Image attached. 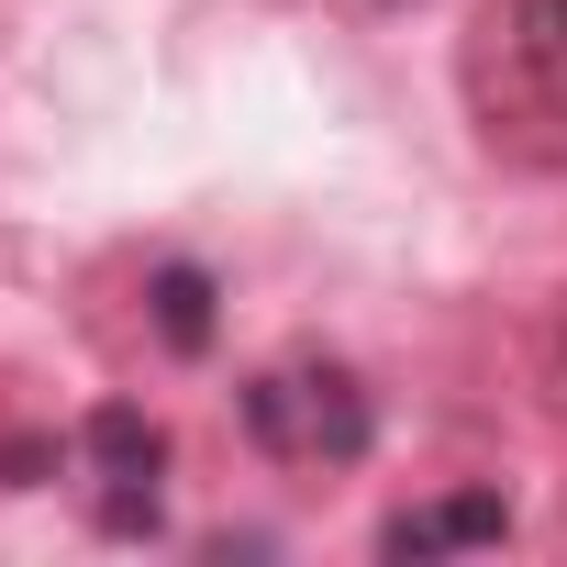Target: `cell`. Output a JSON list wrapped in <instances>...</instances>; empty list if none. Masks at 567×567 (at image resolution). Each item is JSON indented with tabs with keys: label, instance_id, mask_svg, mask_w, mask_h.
I'll list each match as a JSON object with an SVG mask.
<instances>
[{
	"label": "cell",
	"instance_id": "obj_6",
	"mask_svg": "<svg viewBox=\"0 0 567 567\" xmlns=\"http://www.w3.org/2000/svg\"><path fill=\"white\" fill-rule=\"evenodd\" d=\"M379 12H412V0H379Z\"/></svg>",
	"mask_w": 567,
	"mask_h": 567
},
{
	"label": "cell",
	"instance_id": "obj_1",
	"mask_svg": "<svg viewBox=\"0 0 567 567\" xmlns=\"http://www.w3.org/2000/svg\"><path fill=\"white\" fill-rule=\"evenodd\" d=\"M245 434H256V456H278V467H357L368 434H379V412H368L357 368H334V357H278V368L245 379Z\"/></svg>",
	"mask_w": 567,
	"mask_h": 567
},
{
	"label": "cell",
	"instance_id": "obj_5",
	"mask_svg": "<svg viewBox=\"0 0 567 567\" xmlns=\"http://www.w3.org/2000/svg\"><path fill=\"white\" fill-rule=\"evenodd\" d=\"M145 312H156V334H167L178 357H200V346H212V278H200L189 256H167V267L145 278Z\"/></svg>",
	"mask_w": 567,
	"mask_h": 567
},
{
	"label": "cell",
	"instance_id": "obj_3",
	"mask_svg": "<svg viewBox=\"0 0 567 567\" xmlns=\"http://www.w3.org/2000/svg\"><path fill=\"white\" fill-rule=\"evenodd\" d=\"M478 68L545 123H567V0H489L478 12Z\"/></svg>",
	"mask_w": 567,
	"mask_h": 567
},
{
	"label": "cell",
	"instance_id": "obj_2",
	"mask_svg": "<svg viewBox=\"0 0 567 567\" xmlns=\"http://www.w3.org/2000/svg\"><path fill=\"white\" fill-rule=\"evenodd\" d=\"M79 467L101 489V534H156V501H167V423L156 412L101 401L79 423Z\"/></svg>",
	"mask_w": 567,
	"mask_h": 567
},
{
	"label": "cell",
	"instance_id": "obj_4",
	"mask_svg": "<svg viewBox=\"0 0 567 567\" xmlns=\"http://www.w3.org/2000/svg\"><path fill=\"white\" fill-rule=\"evenodd\" d=\"M501 534H512V501L501 489H445V501H412V512L379 523L390 556H467V545H501Z\"/></svg>",
	"mask_w": 567,
	"mask_h": 567
}]
</instances>
